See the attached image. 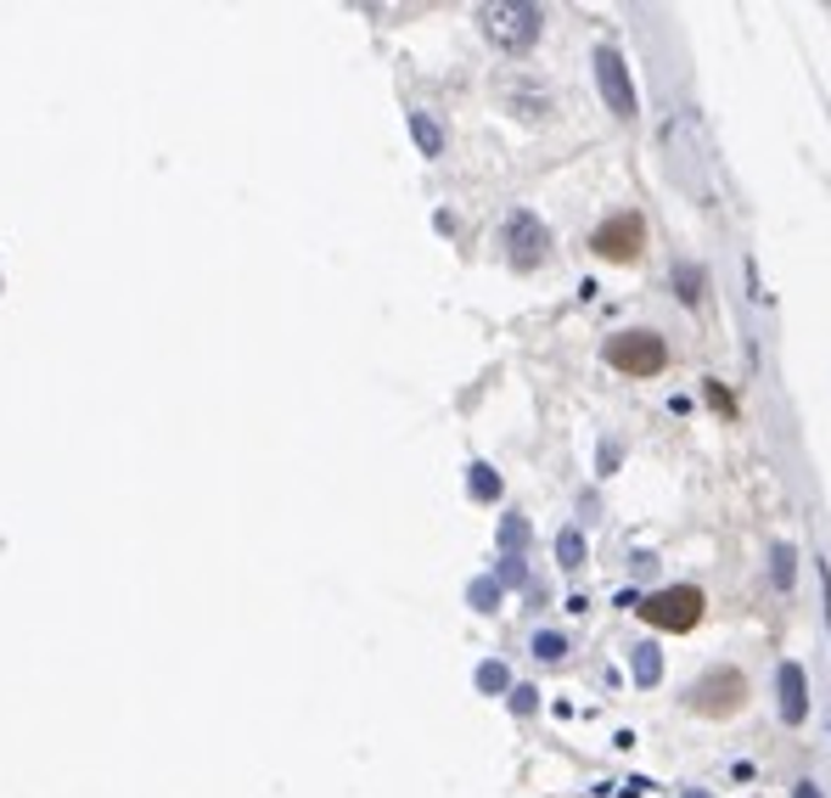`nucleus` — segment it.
Returning a JSON list of instances; mask_svg holds the SVG:
<instances>
[{
	"label": "nucleus",
	"mask_w": 831,
	"mask_h": 798,
	"mask_svg": "<svg viewBox=\"0 0 831 798\" xmlns=\"http://www.w3.org/2000/svg\"><path fill=\"white\" fill-rule=\"evenodd\" d=\"M703 591L697 585H669V591H652L647 602H641V619L647 625H658V630H674V636H686V630H697L703 625Z\"/></svg>",
	"instance_id": "obj_1"
},
{
	"label": "nucleus",
	"mask_w": 831,
	"mask_h": 798,
	"mask_svg": "<svg viewBox=\"0 0 831 798\" xmlns=\"http://www.w3.org/2000/svg\"><path fill=\"white\" fill-rule=\"evenodd\" d=\"M742 703H748L742 670H708V675L692 686V715H703V720H730Z\"/></svg>",
	"instance_id": "obj_2"
},
{
	"label": "nucleus",
	"mask_w": 831,
	"mask_h": 798,
	"mask_svg": "<svg viewBox=\"0 0 831 798\" xmlns=\"http://www.w3.org/2000/svg\"><path fill=\"white\" fill-rule=\"evenodd\" d=\"M663 360H669V349L658 333H618L607 344V366L624 371V378H652V371H663Z\"/></svg>",
	"instance_id": "obj_3"
},
{
	"label": "nucleus",
	"mask_w": 831,
	"mask_h": 798,
	"mask_svg": "<svg viewBox=\"0 0 831 798\" xmlns=\"http://www.w3.org/2000/svg\"><path fill=\"white\" fill-rule=\"evenodd\" d=\"M483 34L506 45V52H528L540 40V7H483Z\"/></svg>",
	"instance_id": "obj_4"
},
{
	"label": "nucleus",
	"mask_w": 831,
	"mask_h": 798,
	"mask_svg": "<svg viewBox=\"0 0 831 798\" xmlns=\"http://www.w3.org/2000/svg\"><path fill=\"white\" fill-rule=\"evenodd\" d=\"M641 243H647V225H641V214H618V220H607L602 231H596V254L602 259H613V265H629L635 254H641Z\"/></svg>",
	"instance_id": "obj_5"
},
{
	"label": "nucleus",
	"mask_w": 831,
	"mask_h": 798,
	"mask_svg": "<svg viewBox=\"0 0 831 798\" xmlns=\"http://www.w3.org/2000/svg\"><path fill=\"white\" fill-rule=\"evenodd\" d=\"M596 85L618 119H635V85H629V68L618 52H596Z\"/></svg>",
	"instance_id": "obj_6"
},
{
	"label": "nucleus",
	"mask_w": 831,
	"mask_h": 798,
	"mask_svg": "<svg viewBox=\"0 0 831 798\" xmlns=\"http://www.w3.org/2000/svg\"><path fill=\"white\" fill-rule=\"evenodd\" d=\"M506 237H512V259H517L523 270L546 259V225L534 220V214H517V220L506 225Z\"/></svg>",
	"instance_id": "obj_7"
},
{
	"label": "nucleus",
	"mask_w": 831,
	"mask_h": 798,
	"mask_svg": "<svg viewBox=\"0 0 831 798\" xmlns=\"http://www.w3.org/2000/svg\"><path fill=\"white\" fill-rule=\"evenodd\" d=\"M781 720L787 726H798L804 715H809V686H804V670L798 664H781Z\"/></svg>",
	"instance_id": "obj_8"
},
{
	"label": "nucleus",
	"mask_w": 831,
	"mask_h": 798,
	"mask_svg": "<svg viewBox=\"0 0 831 798\" xmlns=\"http://www.w3.org/2000/svg\"><path fill=\"white\" fill-rule=\"evenodd\" d=\"M658 675H663L658 647H635V681H641V686H658Z\"/></svg>",
	"instance_id": "obj_9"
},
{
	"label": "nucleus",
	"mask_w": 831,
	"mask_h": 798,
	"mask_svg": "<svg viewBox=\"0 0 831 798\" xmlns=\"http://www.w3.org/2000/svg\"><path fill=\"white\" fill-rule=\"evenodd\" d=\"M411 135L422 141V153H427V158H433L438 147H445V135H438V124H433L427 113H416V119H411Z\"/></svg>",
	"instance_id": "obj_10"
},
{
	"label": "nucleus",
	"mask_w": 831,
	"mask_h": 798,
	"mask_svg": "<svg viewBox=\"0 0 831 798\" xmlns=\"http://www.w3.org/2000/svg\"><path fill=\"white\" fill-rule=\"evenodd\" d=\"M467 490H472L478 501H495V495H501V479H495V473H489V467H472V479H467Z\"/></svg>",
	"instance_id": "obj_11"
},
{
	"label": "nucleus",
	"mask_w": 831,
	"mask_h": 798,
	"mask_svg": "<svg viewBox=\"0 0 831 798\" xmlns=\"http://www.w3.org/2000/svg\"><path fill=\"white\" fill-rule=\"evenodd\" d=\"M495 602H501V580H478L472 585V607H478V614H495Z\"/></svg>",
	"instance_id": "obj_12"
},
{
	"label": "nucleus",
	"mask_w": 831,
	"mask_h": 798,
	"mask_svg": "<svg viewBox=\"0 0 831 798\" xmlns=\"http://www.w3.org/2000/svg\"><path fill=\"white\" fill-rule=\"evenodd\" d=\"M674 281H680V299H686V304H697V299H703V276H697L692 265H680V270H674Z\"/></svg>",
	"instance_id": "obj_13"
},
{
	"label": "nucleus",
	"mask_w": 831,
	"mask_h": 798,
	"mask_svg": "<svg viewBox=\"0 0 831 798\" xmlns=\"http://www.w3.org/2000/svg\"><path fill=\"white\" fill-rule=\"evenodd\" d=\"M534 652H540V659H546V664H557V659H568V641L546 630V636H534Z\"/></svg>",
	"instance_id": "obj_14"
},
{
	"label": "nucleus",
	"mask_w": 831,
	"mask_h": 798,
	"mask_svg": "<svg viewBox=\"0 0 831 798\" xmlns=\"http://www.w3.org/2000/svg\"><path fill=\"white\" fill-rule=\"evenodd\" d=\"M557 557H562V569H579V562H584V540L568 529V535L557 540Z\"/></svg>",
	"instance_id": "obj_15"
},
{
	"label": "nucleus",
	"mask_w": 831,
	"mask_h": 798,
	"mask_svg": "<svg viewBox=\"0 0 831 798\" xmlns=\"http://www.w3.org/2000/svg\"><path fill=\"white\" fill-rule=\"evenodd\" d=\"M478 686H483V692H506V686H512L506 664H483V670H478Z\"/></svg>",
	"instance_id": "obj_16"
},
{
	"label": "nucleus",
	"mask_w": 831,
	"mask_h": 798,
	"mask_svg": "<svg viewBox=\"0 0 831 798\" xmlns=\"http://www.w3.org/2000/svg\"><path fill=\"white\" fill-rule=\"evenodd\" d=\"M523 540H528V524H523V518H506V524H501V546H523Z\"/></svg>",
	"instance_id": "obj_17"
},
{
	"label": "nucleus",
	"mask_w": 831,
	"mask_h": 798,
	"mask_svg": "<svg viewBox=\"0 0 831 798\" xmlns=\"http://www.w3.org/2000/svg\"><path fill=\"white\" fill-rule=\"evenodd\" d=\"M775 585H793V551L787 546L775 551Z\"/></svg>",
	"instance_id": "obj_18"
},
{
	"label": "nucleus",
	"mask_w": 831,
	"mask_h": 798,
	"mask_svg": "<svg viewBox=\"0 0 831 798\" xmlns=\"http://www.w3.org/2000/svg\"><path fill=\"white\" fill-rule=\"evenodd\" d=\"M512 709H517V715L534 709V686H512Z\"/></svg>",
	"instance_id": "obj_19"
},
{
	"label": "nucleus",
	"mask_w": 831,
	"mask_h": 798,
	"mask_svg": "<svg viewBox=\"0 0 831 798\" xmlns=\"http://www.w3.org/2000/svg\"><path fill=\"white\" fill-rule=\"evenodd\" d=\"M501 585H523V562H501Z\"/></svg>",
	"instance_id": "obj_20"
},
{
	"label": "nucleus",
	"mask_w": 831,
	"mask_h": 798,
	"mask_svg": "<svg viewBox=\"0 0 831 798\" xmlns=\"http://www.w3.org/2000/svg\"><path fill=\"white\" fill-rule=\"evenodd\" d=\"M793 798H826V793H820V787H815V782H804V787H798V793H793Z\"/></svg>",
	"instance_id": "obj_21"
},
{
	"label": "nucleus",
	"mask_w": 831,
	"mask_h": 798,
	"mask_svg": "<svg viewBox=\"0 0 831 798\" xmlns=\"http://www.w3.org/2000/svg\"><path fill=\"white\" fill-rule=\"evenodd\" d=\"M680 798H708V793H697V787H692V793H680Z\"/></svg>",
	"instance_id": "obj_22"
}]
</instances>
